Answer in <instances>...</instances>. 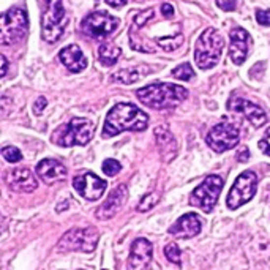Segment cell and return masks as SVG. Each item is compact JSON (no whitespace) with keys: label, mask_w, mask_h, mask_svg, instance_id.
I'll return each mask as SVG.
<instances>
[{"label":"cell","mask_w":270,"mask_h":270,"mask_svg":"<svg viewBox=\"0 0 270 270\" xmlns=\"http://www.w3.org/2000/svg\"><path fill=\"white\" fill-rule=\"evenodd\" d=\"M149 116L131 103H119L112 108L103 126V138H112L123 131H144Z\"/></svg>","instance_id":"obj_1"},{"label":"cell","mask_w":270,"mask_h":270,"mask_svg":"<svg viewBox=\"0 0 270 270\" xmlns=\"http://www.w3.org/2000/svg\"><path fill=\"white\" fill-rule=\"evenodd\" d=\"M136 96L141 103L153 109H172L185 101L188 96V90L182 86L164 84V82H155L139 89Z\"/></svg>","instance_id":"obj_2"},{"label":"cell","mask_w":270,"mask_h":270,"mask_svg":"<svg viewBox=\"0 0 270 270\" xmlns=\"http://www.w3.org/2000/svg\"><path fill=\"white\" fill-rule=\"evenodd\" d=\"M224 48V38L213 27L206 29L196 41L194 62L201 70H210L218 63Z\"/></svg>","instance_id":"obj_3"},{"label":"cell","mask_w":270,"mask_h":270,"mask_svg":"<svg viewBox=\"0 0 270 270\" xmlns=\"http://www.w3.org/2000/svg\"><path fill=\"white\" fill-rule=\"evenodd\" d=\"M93 123L89 119L78 117L73 119L70 123L60 125L52 133V142L60 147H73V146H86L92 139Z\"/></svg>","instance_id":"obj_4"},{"label":"cell","mask_w":270,"mask_h":270,"mask_svg":"<svg viewBox=\"0 0 270 270\" xmlns=\"http://www.w3.org/2000/svg\"><path fill=\"white\" fill-rule=\"evenodd\" d=\"M44 10L41 14V36L44 41L56 43L65 32L66 13L62 0H43Z\"/></svg>","instance_id":"obj_5"},{"label":"cell","mask_w":270,"mask_h":270,"mask_svg":"<svg viewBox=\"0 0 270 270\" xmlns=\"http://www.w3.org/2000/svg\"><path fill=\"white\" fill-rule=\"evenodd\" d=\"M29 18L22 8H11L5 11L0 19V43L2 46H13L27 36Z\"/></svg>","instance_id":"obj_6"},{"label":"cell","mask_w":270,"mask_h":270,"mask_svg":"<svg viewBox=\"0 0 270 270\" xmlns=\"http://www.w3.org/2000/svg\"><path fill=\"white\" fill-rule=\"evenodd\" d=\"M98 243V232L93 228H73L65 232L63 237L59 240V251H84L90 253L96 248Z\"/></svg>","instance_id":"obj_7"},{"label":"cell","mask_w":270,"mask_h":270,"mask_svg":"<svg viewBox=\"0 0 270 270\" xmlns=\"http://www.w3.org/2000/svg\"><path fill=\"white\" fill-rule=\"evenodd\" d=\"M221 190H223V179L220 176H209L190 194V204L193 207L201 209L202 212L210 213L215 209Z\"/></svg>","instance_id":"obj_8"},{"label":"cell","mask_w":270,"mask_h":270,"mask_svg":"<svg viewBox=\"0 0 270 270\" xmlns=\"http://www.w3.org/2000/svg\"><path fill=\"white\" fill-rule=\"evenodd\" d=\"M258 190V176L254 171H245L237 179L228 194L226 206L229 210H236L254 198Z\"/></svg>","instance_id":"obj_9"},{"label":"cell","mask_w":270,"mask_h":270,"mask_svg":"<svg viewBox=\"0 0 270 270\" xmlns=\"http://www.w3.org/2000/svg\"><path fill=\"white\" fill-rule=\"evenodd\" d=\"M206 141H207L209 147L215 150L216 153H223L239 144L240 130L232 123L221 122L218 125H215L213 128H210Z\"/></svg>","instance_id":"obj_10"},{"label":"cell","mask_w":270,"mask_h":270,"mask_svg":"<svg viewBox=\"0 0 270 270\" xmlns=\"http://www.w3.org/2000/svg\"><path fill=\"white\" fill-rule=\"evenodd\" d=\"M119 27V19L106 11H95L82 21V30L95 40H103Z\"/></svg>","instance_id":"obj_11"},{"label":"cell","mask_w":270,"mask_h":270,"mask_svg":"<svg viewBox=\"0 0 270 270\" xmlns=\"http://www.w3.org/2000/svg\"><path fill=\"white\" fill-rule=\"evenodd\" d=\"M106 186L108 183L98 176H95L93 172H82L73 179L74 191L87 201H98L106 191Z\"/></svg>","instance_id":"obj_12"},{"label":"cell","mask_w":270,"mask_h":270,"mask_svg":"<svg viewBox=\"0 0 270 270\" xmlns=\"http://www.w3.org/2000/svg\"><path fill=\"white\" fill-rule=\"evenodd\" d=\"M228 109L242 114L254 128H261V126H264L267 123L266 111L259 108L258 104H254L245 98H240V96H234V95L231 96L228 101Z\"/></svg>","instance_id":"obj_13"},{"label":"cell","mask_w":270,"mask_h":270,"mask_svg":"<svg viewBox=\"0 0 270 270\" xmlns=\"http://www.w3.org/2000/svg\"><path fill=\"white\" fill-rule=\"evenodd\" d=\"M3 180L8 185V188L16 193H32L38 188V180H36L35 174H32V171L27 168L6 171Z\"/></svg>","instance_id":"obj_14"},{"label":"cell","mask_w":270,"mask_h":270,"mask_svg":"<svg viewBox=\"0 0 270 270\" xmlns=\"http://www.w3.org/2000/svg\"><path fill=\"white\" fill-rule=\"evenodd\" d=\"M126 198H128V190H126L125 185H117L114 190L109 193L108 199L103 201V204L96 209L95 216L98 220H109L112 218L120 209L123 207V204L126 202Z\"/></svg>","instance_id":"obj_15"},{"label":"cell","mask_w":270,"mask_h":270,"mask_svg":"<svg viewBox=\"0 0 270 270\" xmlns=\"http://www.w3.org/2000/svg\"><path fill=\"white\" fill-rule=\"evenodd\" d=\"M229 57L236 65H242L248 54V43H250V35L245 29L236 27L231 30L229 33Z\"/></svg>","instance_id":"obj_16"},{"label":"cell","mask_w":270,"mask_h":270,"mask_svg":"<svg viewBox=\"0 0 270 270\" xmlns=\"http://www.w3.org/2000/svg\"><path fill=\"white\" fill-rule=\"evenodd\" d=\"M153 246L147 239H136L131 245L130 258H128V267L130 269H147L152 262Z\"/></svg>","instance_id":"obj_17"},{"label":"cell","mask_w":270,"mask_h":270,"mask_svg":"<svg viewBox=\"0 0 270 270\" xmlns=\"http://www.w3.org/2000/svg\"><path fill=\"white\" fill-rule=\"evenodd\" d=\"M36 174H38V177L44 183L52 185V183H57V182L65 180L68 171H66V168L60 161L44 158L36 164Z\"/></svg>","instance_id":"obj_18"},{"label":"cell","mask_w":270,"mask_h":270,"mask_svg":"<svg viewBox=\"0 0 270 270\" xmlns=\"http://www.w3.org/2000/svg\"><path fill=\"white\" fill-rule=\"evenodd\" d=\"M202 229V223L196 213H186L172 224L169 228V234L177 239H191L198 236Z\"/></svg>","instance_id":"obj_19"},{"label":"cell","mask_w":270,"mask_h":270,"mask_svg":"<svg viewBox=\"0 0 270 270\" xmlns=\"http://www.w3.org/2000/svg\"><path fill=\"white\" fill-rule=\"evenodd\" d=\"M59 59L65 68L71 73H79L87 68V59L78 44H70V46L63 48L59 52Z\"/></svg>","instance_id":"obj_20"},{"label":"cell","mask_w":270,"mask_h":270,"mask_svg":"<svg viewBox=\"0 0 270 270\" xmlns=\"http://www.w3.org/2000/svg\"><path fill=\"white\" fill-rule=\"evenodd\" d=\"M155 136H156V144L160 147V152L163 155V158L169 161L177 155V141L172 134L164 130V128H156L155 130Z\"/></svg>","instance_id":"obj_21"},{"label":"cell","mask_w":270,"mask_h":270,"mask_svg":"<svg viewBox=\"0 0 270 270\" xmlns=\"http://www.w3.org/2000/svg\"><path fill=\"white\" fill-rule=\"evenodd\" d=\"M149 71L147 66H136V68H128V70H120L119 73L112 74V81L120 82V84H134L139 81L142 76H146Z\"/></svg>","instance_id":"obj_22"},{"label":"cell","mask_w":270,"mask_h":270,"mask_svg":"<svg viewBox=\"0 0 270 270\" xmlns=\"http://www.w3.org/2000/svg\"><path fill=\"white\" fill-rule=\"evenodd\" d=\"M122 54V51L117 46H112V44H101L98 49V59L100 63L104 66H112L117 63V59Z\"/></svg>","instance_id":"obj_23"},{"label":"cell","mask_w":270,"mask_h":270,"mask_svg":"<svg viewBox=\"0 0 270 270\" xmlns=\"http://www.w3.org/2000/svg\"><path fill=\"white\" fill-rule=\"evenodd\" d=\"M156 43H158L164 51L172 52V51H176L177 48L182 46V43H183V36H182V35L164 36V38H156Z\"/></svg>","instance_id":"obj_24"},{"label":"cell","mask_w":270,"mask_h":270,"mask_svg":"<svg viewBox=\"0 0 270 270\" xmlns=\"http://www.w3.org/2000/svg\"><path fill=\"white\" fill-rule=\"evenodd\" d=\"M172 76L180 81H191L194 78V71L190 63H182L172 70Z\"/></svg>","instance_id":"obj_25"},{"label":"cell","mask_w":270,"mask_h":270,"mask_svg":"<svg viewBox=\"0 0 270 270\" xmlns=\"http://www.w3.org/2000/svg\"><path fill=\"white\" fill-rule=\"evenodd\" d=\"M160 201V194L158 193H149L144 198L141 199V202L138 204V210L139 212H149L150 209H153Z\"/></svg>","instance_id":"obj_26"},{"label":"cell","mask_w":270,"mask_h":270,"mask_svg":"<svg viewBox=\"0 0 270 270\" xmlns=\"http://www.w3.org/2000/svg\"><path fill=\"white\" fill-rule=\"evenodd\" d=\"M2 156L8 161V163H18L22 160V153L19 152V149L13 147V146H6L2 149Z\"/></svg>","instance_id":"obj_27"},{"label":"cell","mask_w":270,"mask_h":270,"mask_svg":"<svg viewBox=\"0 0 270 270\" xmlns=\"http://www.w3.org/2000/svg\"><path fill=\"white\" fill-rule=\"evenodd\" d=\"M120 169H122V164H120L117 160H112V158H108L103 161V172L109 177H114L117 176Z\"/></svg>","instance_id":"obj_28"},{"label":"cell","mask_w":270,"mask_h":270,"mask_svg":"<svg viewBox=\"0 0 270 270\" xmlns=\"http://www.w3.org/2000/svg\"><path fill=\"white\" fill-rule=\"evenodd\" d=\"M164 256H166V259L169 262H172V264L180 266V248L177 246V243L166 245V248H164Z\"/></svg>","instance_id":"obj_29"},{"label":"cell","mask_w":270,"mask_h":270,"mask_svg":"<svg viewBox=\"0 0 270 270\" xmlns=\"http://www.w3.org/2000/svg\"><path fill=\"white\" fill-rule=\"evenodd\" d=\"M152 18H153V10H146L134 18V24H136V27H142V26H146V22Z\"/></svg>","instance_id":"obj_30"},{"label":"cell","mask_w":270,"mask_h":270,"mask_svg":"<svg viewBox=\"0 0 270 270\" xmlns=\"http://www.w3.org/2000/svg\"><path fill=\"white\" fill-rule=\"evenodd\" d=\"M256 21L261 26L270 27V10H256Z\"/></svg>","instance_id":"obj_31"},{"label":"cell","mask_w":270,"mask_h":270,"mask_svg":"<svg viewBox=\"0 0 270 270\" xmlns=\"http://www.w3.org/2000/svg\"><path fill=\"white\" fill-rule=\"evenodd\" d=\"M258 146H259V149L262 150V152L270 156V128H267L266 136L259 141V144H258Z\"/></svg>","instance_id":"obj_32"},{"label":"cell","mask_w":270,"mask_h":270,"mask_svg":"<svg viewBox=\"0 0 270 270\" xmlns=\"http://www.w3.org/2000/svg\"><path fill=\"white\" fill-rule=\"evenodd\" d=\"M236 0H216V6L223 11H234L236 10Z\"/></svg>","instance_id":"obj_33"},{"label":"cell","mask_w":270,"mask_h":270,"mask_svg":"<svg viewBox=\"0 0 270 270\" xmlns=\"http://www.w3.org/2000/svg\"><path fill=\"white\" fill-rule=\"evenodd\" d=\"M46 104H48V100L44 98V96H40V98L36 100L35 104H33V112L36 116H41V112H43L44 108H46Z\"/></svg>","instance_id":"obj_34"},{"label":"cell","mask_w":270,"mask_h":270,"mask_svg":"<svg viewBox=\"0 0 270 270\" xmlns=\"http://www.w3.org/2000/svg\"><path fill=\"white\" fill-rule=\"evenodd\" d=\"M161 13L166 19H171V18H174L176 11H174V6H172L171 3H163L161 5Z\"/></svg>","instance_id":"obj_35"},{"label":"cell","mask_w":270,"mask_h":270,"mask_svg":"<svg viewBox=\"0 0 270 270\" xmlns=\"http://www.w3.org/2000/svg\"><path fill=\"white\" fill-rule=\"evenodd\" d=\"M237 158L242 161V163H245V161H248V158H250V152H248V149L246 147H242L239 150V153H237Z\"/></svg>","instance_id":"obj_36"},{"label":"cell","mask_w":270,"mask_h":270,"mask_svg":"<svg viewBox=\"0 0 270 270\" xmlns=\"http://www.w3.org/2000/svg\"><path fill=\"white\" fill-rule=\"evenodd\" d=\"M128 0H106V3L109 6H114V8H120V6H123Z\"/></svg>","instance_id":"obj_37"},{"label":"cell","mask_w":270,"mask_h":270,"mask_svg":"<svg viewBox=\"0 0 270 270\" xmlns=\"http://www.w3.org/2000/svg\"><path fill=\"white\" fill-rule=\"evenodd\" d=\"M0 60H2V70H0V76H5L6 74V70H8V60H6V57L5 56H2L0 57Z\"/></svg>","instance_id":"obj_38"}]
</instances>
